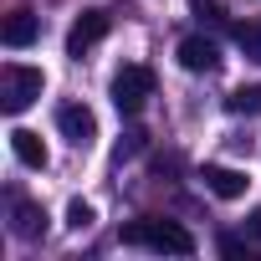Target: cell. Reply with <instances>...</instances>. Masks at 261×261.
<instances>
[{
	"mask_svg": "<svg viewBox=\"0 0 261 261\" xmlns=\"http://www.w3.org/2000/svg\"><path fill=\"white\" fill-rule=\"evenodd\" d=\"M36 36H41V21H36V11H26V6H21V11H11V16H6V31H0V41H6L11 51L31 46Z\"/></svg>",
	"mask_w": 261,
	"mask_h": 261,
	"instance_id": "9",
	"label": "cell"
},
{
	"mask_svg": "<svg viewBox=\"0 0 261 261\" xmlns=\"http://www.w3.org/2000/svg\"><path fill=\"white\" fill-rule=\"evenodd\" d=\"M200 179H205V190H210L215 200H241V195H246V185H251L241 169H225V164H205V169H200Z\"/></svg>",
	"mask_w": 261,
	"mask_h": 261,
	"instance_id": "8",
	"label": "cell"
},
{
	"mask_svg": "<svg viewBox=\"0 0 261 261\" xmlns=\"http://www.w3.org/2000/svg\"><path fill=\"white\" fill-rule=\"evenodd\" d=\"M92 220H97V210H92L87 200H72V205H67V225H72V230H87Z\"/></svg>",
	"mask_w": 261,
	"mask_h": 261,
	"instance_id": "14",
	"label": "cell"
},
{
	"mask_svg": "<svg viewBox=\"0 0 261 261\" xmlns=\"http://www.w3.org/2000/svg\"><path fill=\"white\" fill-rule=\"evenodd\" d=\"M149 97H154V67L134 62V67H123V72L113 77V108H118L123 118H139Z\"/></svg>",
	"mask_w": 261,
	"mask_h": 261,
	"instance_id": "3",
	"label": "cell"
},
{
	"mask_svg": "<svg viewBox=\"0 0 261 261\" xmlns=\"http://www.w3.org/2000/svg\"><path fill=\"white\" fill-rule=\"evenodd\" d=\"M144 139H149V134H144V128H128V134L118 139V149H113V154H118V164H123V159H134V154L144 149Z\"/></svg>",
	"mask_w": 261,
	"mask_h": 261,
	"instance_id": "15",
	"label": "cell"
},
{
	"mask_svg": "<svg viewBox=\"0 0 261 261\" xmlns=\"http://www.w3.org/2000/svg\"><path fill=\"white\" fill-rule=\"evenodd\" d=\"M174 57H179L185 72H220V46H215L210 36H185Z\"/></svg>",
	"mask_w": 261,
	"mask_h": 261,
	"instance_id": "7",
	"label": "cell"
},
{
	"mask_svg": "<svg viewBox=\"0 0 261 261\" xmlns=\"http://www.w3.org/2000/svg\"><path fill=\"white\" fill-rule=\"evenodd\" d=\"M225 113H236V118H246V113H261V82H251V87H236V92L225 97Z\"/></svg>",
	"mask_w": 261,
	"mask_h": 261,
	"instance_id": "11",
	"label": "cell"
},
{
	"mask_svg": "<svg viewBox=\"0 0 261 261\" xmlns=\"http://www.w3.org/2000/svg\"><path fill=\"white\" fill-rule=\"evenodd\" d=\"M108 26H113V16H108V11H82V16L72 21V31H67V57H77V62H82V57L108 36Z\"/></svg>",
	"mask_w": 261,
	"mask_h": 261,
	"instance_id": "4",
	"label": "cell"
},
{
	"mask_svg": "<svg viewBox=\"0 0 261 261\" xmlns=\"http://www.w3.org/2000/svg\"><path fill=\"white\" fill-rule=\"evenodd\" d=\"M123 246H144V251H169V256H195V236L179 225V220H164V215H139L123 225Z\"/></svg>",
	"mask_w": 261,
	"mask_h": 261,
	"instance_id": "1",
	"label": "cell"
},
{
	"mask_svg": "<svg viewBox=\"0 0 261 261\" xmlns=\"http://www.w3.org/2000/svg\"><path fill=\"white\" fill-rule=\"evenodd\" d=\"M190 16H195L200 26H210V31L230 26V16H225V6H220V0H195V6H190Z\"/></svg>",
	"mask_w": 261,
	"mask_h": 261,
	"instance_id": "13",
	"label": "cell"
},
{
	"mask_svg": "<svg viewBox=\"0 0 261 261\" xmlns=\"http://www.w3.org/2000/svg\"><path fill=\"white\" fill-rule=\"evenodd\" d=\"M57 128H62V139H72L77 149H87L97 139V118H92L87 102H62L57 108Z\"/></svg>",
	"mask_w": 261,
	"mask_h": 261,
	"instance_id": "5",
	"label": "cell"
},
{
	"mask_svg": "<svg viewBox=\"0 0 261 261\" xmlns=\"http://www.w3.org/2000/svg\"><path fill=\"white\" fill-rule=\"evenodd\" d=\"M41 87H46L41 67H21V62H6V67H0V108H6L11 118L26 113V108L41 97Z\"/></svg>",
	"mask_w": 261,
	"mask_h": 261,
	"instance_id": "2",
	"label": "cell"
},
{
	"mask_svg": "<svg viewBox=\"0 0 261 261\" xmlns=\"http://www.w3.org/2000/svg\"><path fill=\"white\" fill-rule=\"evenodd\" d=\"M230 36H236V46H241V51H246L251 62H261V16H251V21H241V26H236Z\"/></svg>",
	"mask_w": 261,
	"mask_h": 261,
	"instance_id": "12",
	"label": "cell"
},
{
	"mask_svg": "<svg viewBox=\"0 0 261 261\" xmlns=\"http://www.w3.org/2000/svg\"><path fill=\"white\" fill-rule=\"evenodd\" d=\"M246 230H251V236H256V241H261V205H256V210H251V220H246Z\"/></svg>",
	"mask_w": 261,
	"mask_h": 261,
	"instance_id": "16",
	"label": "cell"
},
{
	"mask_svg": "<svg viewBox=\"0 0 261 261\" xmlns=\"http://www.w3.org/2000/svg\"><path fill=\"white\" fill-rule=\"evenodd\" d=\"M11 236L16 241H41L46 236V210L26 195H11Z\"/></svg>",
	"mask_w": 261,
	"mask_h": 261,
	"instance_id": "6",
	"label": "cell"
},
{
	"mask_svg": "<svg viewBox=\"0 0 261 261\" xmlns=\"http://www.w3.org/2000/svg\"><path fill=\"white\" fill-rule=\"evenodd\" d=\"M11 149H16V159H21L26 169H46V144H41V134L16 128V134H11Z\"/></svg>",
	"mask_w": 261,
	"mask_h": 261,
	"instance_id": "10",
	"label": "cell"
}]
</instances>
